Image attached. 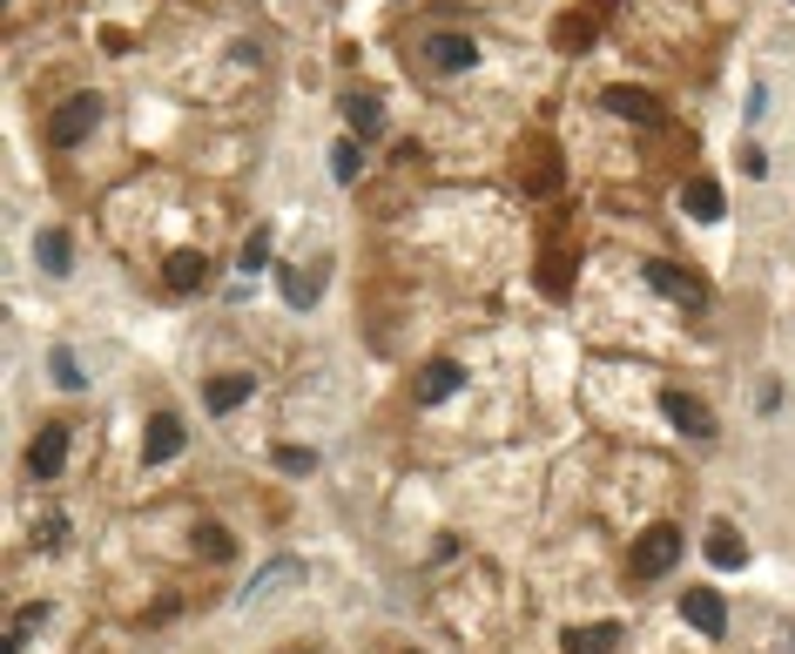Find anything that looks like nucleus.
<instances>
[{"instance_id": "nucleus-16", "label": "nucleus", "mask_w": 795, "mask_h": 654, "mask_svg": "<svg viewBox=\"0 0 795 654\" xmlns=\"http://www.w3.org/2000/svg\"><path fill=\"white\" fill-rule=\"evenodd\" d=\"M344 122H350V135H378V129H385L378 95H350V102H344Z\"/></svg>"}, {"instance_id": "nucleus-23", "label": "nucleus", "mask_w": 795, "mask_h": 654, "mask_svg": "<svg viewBox=\"0 0 795 654\" xmlns=\"http://www.w3.org/2000/svg\"><path fill=\"white\" fill-rule=\"evenodd\" d=\"M34 540H41V546H48V553H54V546H61V540H68V520H61V513H48V520H41V527H34Z\"/></svg>"}, {"instance_id": "nucleus-29", "label": "nucleus", "mask_w": 795, "mask_h": 654, "mask_svg": "<svg viewBox=\"0 0 795 654\" xmlns=\"http://www.w3.org/2000/svg\"><path fill=\"white\" fill-rule=\"evenodd\" d=\"M788 8H795V0H788Z\"/></svg>"}, {"instance_id": "nucleus-11", "label": "nucleus", "mask_w": 795, "mask_h": 654, "mask_svg": "<svg viewBox=\"0 0 795 654\" xmlns=\"http://www.w3.org/2000/svg\"><path fill=\"white\" fill-rule=\"evenodd\" d=\"M175 452H183V419H175V412H155L149 419V439H142V459H175Z\"/></svg>"}, {"instance_id": "nucleus-7", "label": "nucleus", "mask_w": 795, "mask_h": 654, "mask_svg": "<svg viewBox=\"0 0 795 654\" xmlns=\"http://www.w3.org/2000/svg\"><path fill=\"white\" fill-rule=\"evenodd\" d=\"M648 284H654L661 297L687 304V310H701V304H709V290H701V284H694V270H681V264H648Z\"/></svg>"}, {"instance_id": "nucleus-13", "label": "nucleus", "mask_w": 795, "mask_h": 654, "mask_svg": "<svg viewBox=\"0 0 795 654\" xmlns=\"http://www.w3.org/2000/svg\"><path fill=\"white\" fill-rule=\"evenodd\" d=\"M567 654H613L621 647V621H593V627H567V641H560Z\"/></svg>"}, {"instance_id": "nucleus-2", "label": "nucleus", "mask_w": 795, "mask_h": 654, "mask_svg": "<svg viewBox=\"0 0 795 654\" xmlns=\"http://www.w3.org/2000/svg\"><path fill=\"white\" fill-rule=\"evenodd\" d=\"M95 115H102V95H74V102H61L54 122H48V142H54V149H74L88 129H95Z\"/></svg>"}, {"instance_id": "nucleus-21", "label": "nucleus", "mask_w": 795, "mask_h": 654, "mask_svg": "<svg viewBox=\"0 0 795 654\" xmlns=\"http://www.w3.org/2000/svg\"><path fill=\"white\" fill-rule=\"evenodd\" d=\"M284 297L304 310V304H317V277H304V270H284Z\"/></svg>"}, {"instance_id": "nucleus-24", "label": "nucleus", "mask_w": 795, "mask_h": 654, "mask_svg": "<svg viewBox=\"0 0 795 654\" xmlns=\"http://www.w3.org/2000/svg\"><path fill=\"white\" fill-rule=\"evenodd\" d=\"M593 41V21H560V48H587Z\"/></svg>"}, {"instance_id": "nucleus-20", "label": "nucleus", "mask_w": 795, "mask_h": 654, "mask_svg": "<svg viewBox=\"0 0 795 654\" xmlns=\"http://www.w3.org/2000/svg\"><path fill=\"white\" fill-rule=\"evenodd\" d=\"M48 371H54V385H61V391H81V385H88V378H81V365H74V351H68V345H54V351H48Z\"/></svg>"}, {"instance_id": "nucleus-12", "label": "nucleus", "mask_w": 795, "mask_h": 654, "mask_svg": "<svg viewBox=\"0 0 795 654\" xmlns=\"http://www.w3.org/2000/svg\"><path fill=\"white\" fill-rule=\"evenodd\" d=\"M249 391H256V378H249V371H223V378H210V391H203V398H210V412H216V419H230Z\"/></svg>"}, {"instance_id": "nucleus-14", "label": "nucleus", "mask_w": 795, "mask_h": 654, "mask_svg": "<svg viewBox=\"0 0 795 654\" xmlns=\"http://www.w3.org/2000/svg\"><path fill=\"white\" fill-rule=\"evenodd\" d=\"M34 264H41L48 277H68V270H74V243H68V229H41V236H34Z\"/></svg>"}, {"instance_id": "nucleus-18", "label": "nucleus", "mask_w": 795, "mask_h": 654, "mask_svg": "<svg viewBox=\"0 0 795 654\" xmlns=\"http://www.w3.org/2000/svg\"><path fill=\"white\" fill-rule=\"evenodd\" d=\"M358 170H365V149L350 142V135L330 142V176H337V183H358Z\"/></svg>"}, {"instance_id": "nucleus-25", "label": "nucleus", "mask_w": 795, "mask_h": 654, "mask_svg": "<svg viewBox=\"0 0 795 654\" xmlns=\"http://www.w3.org/2000/svg\"><path fill=\"white\" fill-rule=\"evenodd\" d=\"M277 466H284V472H310V466H317V452H310V446H304V452H297V446H284V452H277Z\"/></svg>"}, {"instance_id": "nucleus-9", "label": "nucleus", "mask_w": 795, "mask_h": 654, "mask_svg": "<svg viewBox=\"0 0 795 654\" xmlns=\"http://www.w3.org/2000/svg\"><path fill=\"white\" fill-rule=\"evenodd\" d=\"M68 466V426H41V439L28 446V472L34 479H54Z\"/></svg>"}, {"instance_id": "nucleus-28", "label": "nucleus", "mask_w": 795, "mask_h": 654, "mask_svg": "<svg viewBox=\"0 0 795 654\" xmlns=\"http://www.w3.org/2000/svg\"><path fill=\"white\" fill-rule=\"evenodd\" d=\"M291 654H304V647H291Z\"/></svg>"}, {"instance_id": "nucleus-3", "label": "nucleus", "mask_w": 795, "mask_h": 654, "mask_svg": "<svg viewBox=\"0 0 795 654\" xmlns=\"http://www.w3.org/2000/svg\"><path fill=\"white\" fill-rule=\"evenodd\" d=\"M600 102H607V115H621V122H641V129L667 122V109H661V95H654V89H628V81H621V89H607Z\"/></svg>"}, {"instance_id": "nucleus-8", "label": "nucleus", "mask_w": 795, "mask_h": 654, "mask_svg": "<svg viewBox=\"0 0 795 654\" xmlns=\"http://www.w3.org/2000/svg\"><path fill=\"white\" fill-rule=\"evenodd\" d=\"M681 210H687L694 223H722L728 196H722V183H715V176H687V183H681Z\"/></svg>"}, {"instance_id": "nucleus-27", "label": "nucleus", "mask_w": 795, "mask_h": 654, "mask_svg": "<svg viewBox=\"0 0 795 654\" xmlns=\"http://www.w3.org/2000/svg\"><path fill=\"white\" fill-rule=\"evenodd\" d=\"M742 176H755V183H762V176H768V155H762V149H755V142H748V149H742Z\"/></svg>"}, {"instance_id": "nucleus-1", "label": "nucleus", "mask_w": 795, "mask_h": 654, "mask_svg": "<svg viewBox=\"0 0 795 654\" xmlns=\"http://www.w3.org/2000/svg\"><path fill=\"white\" fill-rule=\"evenodd\" d=\"M634 581H661V574H674V566H681V527H648L641 540H634Z\"/></svg>"}, {"instance_id": "nucleus-5", "label": "nucleus", "mask_w": 795, "mask_h": 654, "mask_svg": "<svg viewBox=\"0 0 795 654\" xmlns=\"http://www.w3.org/2000/svg\"><path fill=\"white\" fill-rule=\"evenodd\" d=\"M661 412H667L687 439H715V412H709V405H701L694 391H667V398H661Z\"/></svg>"}, {"instance_id": "nucleus-4", "label": "nucleus", "mask_w": 795, "mask_h": 654, "mask_svg": "<svg viewBox=\"0 0 795 654\" xmlns=\"http://www.w3.org/2000/svg\"><path fill=\"white\" fill-rule=\"evenodd\" d=\"M681 621H687L694 634H709V641H715V634L728 627V607H722L715 587H687V594H681Z\"/></svg>"}, {"instance_id": "nucleus-6", "label": "nucleus", "mask_w": 795, "mask_h": 654, "mask_svg": "<svg viewBox=\"0 0 795 654\" xmlns=\"http://www.w3.org/2000/svg\"><path fill=\"white\" fill-rule=\"evenodd\" d=\"M425 61L438 74H466L479 61V48H472V34H425Z\"/></svg>"}, {"instance_id": "nucleus-19", "label": "nucleus", "mask_w": 795, "mask_h": 654, "mask_svg": "<svg viewBox=\"0 0 795 654\" xmlns=\"http://www.w3.org/2000/svg\"><path fill=\"white\" fill-rule=\"evenodd\" d=\"M297 574H304V566H297V560H271V566H263V574H256V581L243 587V601H263V594H271L277 581H297Z\"/></svg>"}, {"instance_id": "nucleus-26", "label": "nucleus", "mask_w": 795, "mask_h": 654, "mask_svg": "<svg viewBox=\"0 0 795 654\" xmlns=\"http://www.w3.org/2000/svg\"><path fill=\"white\" fill-rule=\"evenodd\" d=\"M196 540H203V553H210V560H223V553H230V533H223V527H203Z\"/></svg>"}, {"instance_id": "nucleus-22", "label": "nucleus", "mask_w": 795, "mask_h": 654, "mask_svg": "<svg viewBox=\"0 0 795 654\" xmlns=\"http://www.w3.org/2000/svg\"><path fill=\"white\" fill-rule=\"evenodd\" d=\"M263 264H271V229H256V236L243 243V277H249V270H263Z\"/></svg>"}, {"instance_id": "nucleus-10", "label": "nucleus", "mask_w": 795, "mask_h": 654, "mask_svg": "<svg viewBox=\"0 0 795 654\" xmlns=\"http://www.w3.org/2000/svg\"><path fill=\"white\" fill-rule=\"evenodd\" d=\"M459 385H466V371H459L452 358H431V365L418 371V405H446Z\"/></svg>"}, {"instance_id": "nucleus-15", "label": "nucleus", "mask_w": 795, "mask_h": 654, "mask_svg": "<svg viewBox=\"0 0 795 654\" xmlns=\"http://www.w3.org/2000/svg\"><path fill=\"white\" fill-rule=\"evenodd\" d=\"M169 284H175V290H203V284H210V257H203V251H175V257H169Z\"/></svg>"}, {"instance_id": "nucleus-17", "label": "nucleus", "mask_w": 795, "mask_h": 654, "mask_svg": "<svg viewBox=\"0 0 795 654\" xmlns=\"http://www.w3.org/2000/svg\"><path fill=\"white\" fill-rule=\"evenodd\" d=\"M709 560H715V566H742V560H748L742 533H735V527H715V533H709Z\"/></svg>"}]
</instances>
